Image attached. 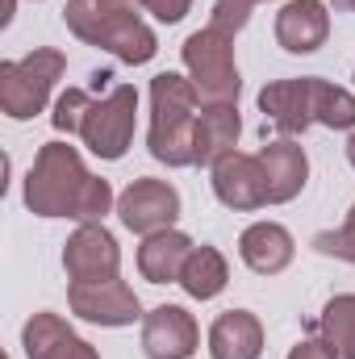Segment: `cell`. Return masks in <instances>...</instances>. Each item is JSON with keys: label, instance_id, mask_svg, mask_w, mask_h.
Returning a JSON list of instances; mask_svg holds the SVG:
<instances>
[{"label": "cell", "instance_id": "6da1fadb", "mask_svg": "<svg viewBox=\"0 0 355 359\" xmlns=\"http://www.w3.org/2000/svg\"><path fill=\"white\" fill-rule=\"evenodd\" d=\"M25 205L38 217H80L96 222L109 213L113 205V188L109 180H96L84 172L76 147L67 142H46L29 168L25 180Z\"/></svg>", "mask_w": 355, "mask_h": 359}, {"label": "cell", "instance_id": "7a4b0ae2", "mask_svg": "<svg viewBox=\"0 0 355 359\" xmlns=\"http://www.w3.org/2000/svg\"><path fill=\"white\" fill-rule=\"evenodd\" d=\"M196 88L176 72H163L151 80V155L168 168L192 163V138H196Z\"/></svg>", "mask_w": 355, "mask_h": 359}, {"label": "cell", "instance_id": "3957f363", "mask_svg": "<svg viewBox=\"0 0 355 359\" xmlns=\"http://www.w3.org/2000/svg\"><path fill=\"white\" fill-rule=\"evenodd\" d=\"M63 21H67V29L76 38L113 50L121 63H147V59H155V34L142 25V17L134 8L105 4V0H67Z\"/></svg>", "mask_w": 355, "mask_h": 359}, {"label": "cell", "instance_id": "277c9868", "mask_svg": "<svg viewBox=\"0 0 355 359\" xmlns=\"http://www.w3.org/2000/svg\"><path fill=\"white\" fill-rule=\"evenodd\" d=\"M184 67L192 72V88L205 104H234L239 100V67L230 50V34L205 25L184 42Z\"/></svg>", "mask_w": 355, "mask_h": 359}, {"label": "cell", "instance_id": "5b68a950", "mask_svg": "<svg viewBox=\"0 0 355 359\" xmlns=\"http://www.w3.org/2000/svg\"><path fill=\"white\" fill-rule=\"evenodd\" d=\"M67 59L59 50H34L21 63H0V104L13 121H25L42 113L55 80L63 76Z\"/></svg>", "mask_w": 355, "mask_h": 359}, {"label": "cell", "instance_id": "8992f818", "mask_svg": "<svg viewBox=\"0 0 355 359\" xmlns=\"http://www.w3.org/2000/svg\"><path fill=\"white\" fill-rule=\"evenodd\" d=\"M134 113H138V92L130 84H117L105 100H92L80 121L84 147L96 159H121L134 138Z\"/></svg>", "mask_w": 355, "mask_h": 359}, {"label": "cell", "instance_id": "52a82bcc", "mask_svg": "<svg viewBox=\"0 0 355 359\" xmlns=\"http://www.w3.org/2000/svg\"><path fill=\"white\" fill-rule=\"evenodd\" d=\"M117 213H121V226L126 230L151 238L159 230H172V222L180 217V192L168 180H134L121 192Z\"/></svg>", "mask_w": 355, "mask_h": 359}, {"label": "cell", "instance_id": "ba28073f", "mask_svg": "<svg viewBox=\"0 0 355 359\" xmlns=\"http://www.w3.org/2000/svg\"><path fill=\"white\" fill-rule=\"evenodd\" d=\"M63 268L72 276V284H96V280H113L121 268V251L113 243V234L105 226H80L72 238H67V251H63Z\"/></svg>", "mask_w": 355, "mask_h": 359}, {"label": "cell", "instance_id": "9c48e42d", "mask_svg": "<svg viewBox=\"0 0 355 359\" xmlns=\"http://www.w3.org/2000/svg\"><path fill=\"white\" fill-rule=\"evenodd\" d=\"M67 301H72V309L84 322H100V326H130V322L142 318L138 313V297L130 292V284L121 276L96 280V284H72Z\"/></svg>", "mask_w": 355, "mask_h": 359}, {"label": "cell", "instance_id": "30bf717a", "mask_svg": "<svg viewBox=\"0 0 355 359\" xmlns=\"http://www.w3.org/2000/svg\"><path fill=\"white\" fill-rule=\"evenodd\" d=\"M213 192L226 209H264L267 205V180L260 155H222L213 163Z\"/></svg>", "mask_w": 355, "mask_h": 359}, {"label": "cell", "instance_id": "8fae6325", "mask_svg": "<svg viewBox=\"0 0 355 359\" xmlns=\"http://www.w3.org/2000/svg\"><path fill=\"white\" fill-rule=\"evenodd\" d=\"M142 351L147 359H188L196 351V322L180 305H159L142 322Z\"/></svg>", "mask_w": 355, "mask_h": 359}, {"label": "cell", "instance_id": "7c38bea8", "mask_svg": "<svg viewBox=\"0 0 355 359\" xmlns=\"http://www.w3.org/2000/svg\"><path fill=\"white\" fill-rule=\"evenodd\" d=\"M330 34V17L322 0H288L276 13V42L288 55H314Z\"/></svg>", "mask_w": 355, "mask_h": 359}, {"label": "cell", "instance_id": "4fadbf2b", "mask_svg": "<svg viewBox=\"0 0 355 359\" xmlns=\"http://www.w3.org/2000/svg\"><path fill=\"white\" fill-rule=\"evenodd\" d=\"M21 343L29 359H96V351L59 313H34L21 330Z\"/></svg>", "mask_w": 355, "mask_h": 359}, {"label": "cell", "instance_id": "5bb4252c", "mask_svg": "<svg viewBox=\"0 0 355 359\" xmlns=\"http://www.w3.org/2000/svg\"><path fill=\"white\" fill-rule=\"evenodd\" d=\"M260 163H264V180H267V205H284L305 188L309 163H305V151L297 142H288V138L267 142L260 151Z\"/></svg>", "mask_w": 355, "mask_h": 359}, {"label": "cell", "instance_id": "9a60e30c", "mask_svg": "<svg viewBox=\"0 0 355 359\" xmlns=\"http://www.w3.org/2000/svg\"><path fill=\"white\" fill-rule=\"evenodd\" d=\"M239 130H243V121H239V109L234 104H205L201 113H196V138H192V163H217L222 155H230L234 151V142H239Z\"/></svg>", "mask_w": 355, "mask_h": 359}, {"label": "cell", "instance_id": "2e32d148", "mask_svg": "<svg viewBox=\"0 0 355 359\" xmlns=\"http://www.w3.org/2000/svg\"><path fill=\"white\" fill-rule=\"evenodd\" d=\"M260 109L280 134H301L314 126L309 113V76L305 80H276L260 92Z\"/></svg>", "mask_w": 355, "mask_h": 359}, {"label": "cell", "instance_id": "e0dca14e", "mask_svg": "<svg viewBox=\"0 0 355 359\" xmlns=\"http://www.w3.org/2000/svg\"><path fill=\"white\" fill-rule=\"evenodd\" d=\"M239 255H243V264L251 271L276 276V271H284L293 264V234L284 226H276V222H255V226L243 230Z\"/></svg>", "mask_w": 355, "mask_h": 359}, {"label": "cell", "instance_id": "ac0fdd59", "mask_svg": "<svg viewBox=\"0 0 355 359\" xmlns=\"http://www.w3.org/2000/svg\"><path fill=\"white\" fill-rule=\"evenodd\" d=\"M264 351V326L247 309H230L209 330V355L213 359H260Z\"/></svg>", "mask_w": 355, "mask_h": 359}, {"label": "cell", "instance_id": "d6986e66", "mask_svg": "<svg viewBox=\"0 0 355 359\" xmlns=\"http://www.w3.org/2000/svg\"><path fill=\"white\" fill-rule=\"evenodd\" d=\"M192 255V238L180 234V230H159L142 243L138 251V271L151 280V284H168V280H180L184 271V259Z\"/></svg>", "mask_w": 355, "mask_h": 359}, {"label": "cell", "instance_id": "ffe728a7", "mask_svg": "<svg viewBox=\"0 0 355 359\" xmlns=\"http://www.w3.org/2000/svg\"><path fill=\"white\" fill-rule=\"evenodd\" d=\"M230 271H226V259L217 247H192V255L184 259V271H180V288L196 301H213L222 288H226Z\"/></svg>", "mask_w": 355, "mask_h": 359}, {"label": "cell", "instance_id": "44dd1931", "mask_svg": "<svg viewBox=\"0 0 355 359\" xmlns=\"http://www.w3.org/2000/svg\"><path fill=\"white\" fill-rule=\"evenodd\" d=\"M309 113L318 126H330V130H355V96L318 76H309Z\"/></svg>", "mask_w": 355, "mask_h": 359}, {"label": "cell", "instance_id": "7402d4cb", "mask_svg": "<svg viewBox=\"0 0 355 359\" xmlns=\"http://www.w3.org/2000/svg\"><path fill=\"white\" fill-rule=\"evenodd\" d=\"M322 330H326V343L339 351V359H355V292L335 297L322 309Z\"/></svg>", "mask_w": 355, "mask_h": 359}, {"label": "cell", "instance_id": "603a6c76", "mask_svg": "<svg viewBox=\"0 0 355 359\" xmlns=\"http://www.w3.org/2000/svg\"><path fill=\"white\" fill-rule=\"evenodd\" d=\"M92 96L84 88H67L59 100H55V113H51V121H55V130H67V134H80V121H84V113H88Z\"/></svg>", "mask_w": 355, "mask_h": 359}, {"label": "cell", "instance_id": "cb8c5ba5", "mask_svg": "<svg viewBox=\"0 0 355 359\" xmlns=\"http://www.w3.org/2000/svg\"><path fill=\"white\" fill-rule=\"evenodd\" d=\"M314 247H318L322 255H335V259L355 264V205H351V213H347V226H343V230H322V234L314 238Z\"/></svg>", "mask_w": 355, "mask_h": 359}, {"label": "cell", "instance_id": "d4e9b609", "mask_svg": "<svg viewBox=\"0 0 355 359\" xmlns=\"http://www.w3.org/2000/svg\"><path fill=\"white\" fill-rule=\"evenodd\" d=\"M260 0H217L213 4V29H222V34H239L243 25H247V13L255 8Z\"/></svg>", "mask_w": 355, "mask_h": 359}, {"label": "cell", "instance_id": "484cf974", "mask_svg": "<svg viewBox=\"0 0 355 359\" xmlns=\"http://www.w3.org/2000/svg\"><path fill=\"white\" fill-rule=\"evenodd\" d=\"M138 4H142L147 13H155L159 21H168V25H176L180 17L188 13V4H192V0H138Z\"/></svg>", "mask_w": 355, "mask_h": 359}, {"label": "cell", "instance_id": "4316f807", "mask_svg": "<svg viewBox=\"0 0 355 359\" xmlns=\"http://www.w3.org/2000/svg\"><path fill=\"white\" fill-rule=\"evenodd\" d=\"M288 359H339V351L330 347V343H322V339H309V343H297Z\"/></svg>", "mask_w": 355, "mask_h": 359}, {"label": "cell", "instance_id": "83f0119b", "mask_svg": "<svg viewBox=\"0 0 355 359\" xmlns=\"http://www.w3.org/2000/svg\"><path fill=\"white\" fill-rule=\"evenodd\" d=\"M330 4H335L339 13H355V0H330Z\"/></svg>", "mask_w": 355, "mask_h": 359}, {"label": "cell", "instance_id": "f1b7e54d", "mask_svg": "<svg viewBox=\"0 0 355 359\" xmlns=\"http://www.w3.org/2000/svg\"><path fill=\"white\" fill-rule=\"evenodd\" d=\"M347 159H351V168H355V134L347 138Z\"/></svg>", "mask_w": 355, "mask_h": 359}, {"label": "cell", "instance_id": "f546056e", "mask_svg": "<svg viewBox=\"0 0 355 359\" xmlns=\"http://www.w3.org/2000/svg\"><path fill=\"white\" fill-rule=\"evenodd\" d=\"M105 4H121V8H130V4H134V0H105Z\"/></svg>", "mask_w": 355, "mask_h": 359}]
</instances>
